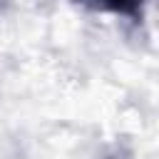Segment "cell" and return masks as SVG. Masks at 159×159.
Instances as JSON below:
<instances>
[{"label": "cell", "instance_id": "6da1fadb", "mask_svg": "<svg viewBox=\"0 0 159 159\" xmlns=\"http://www.w3.org/2000/svg\"><path fill=\"white\" fill-rule=\"evenodd\" d=\"M104 5H109V7H119V10H129V7H134V2L137 0H102Z\"/></svg>", "mask_w": 159, "mask_h": 159}]
</instances>
